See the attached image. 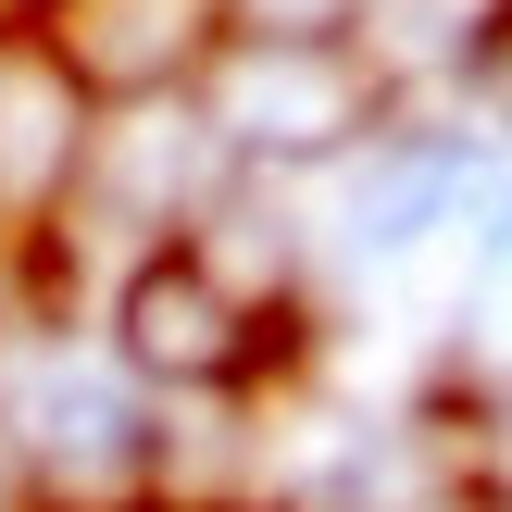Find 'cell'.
Instances as JSON below:
<instances>
[{
	"instance_id": "obj_1",
	"label": "cell",
	"mask_w": 512,
	"mask_h": 512,
	"mask_svg": "<svg viewBox=\"0 0 512 512\" xmlns=\"http://www.w3.org/2000/svg\"><path fill=\"white\" fill-rule=\"evenodd\" d=\"M388 100V75L350 38H213V88H200V125L213 150H250V163H313V150H350Z\"/></svg>"
},
{
	"instance_id": "obj_2",
	"label": "cell",
	"mask_w": 512,
	"mask_h": 512,
	"mask_svg": "<svg viewBox=\"0 0 512 512\" xmlns=\"http://www.w3.org/2000/svg\"><path fill=\"white\" fill-rule=\"evenodd\" d=\"M113 350L150 375V388H225L250 363V313L188 263V250H150L113 300Z\"/></svg>"
},
{
	"instance_id": "obj_3",
	"label": "cell",
	"mask_w": 512,
	"mask_h": 512,
	"mask_svg": "<svg viewBox=\"0 0 512 512\" xmlns=\"http://www.w3.org/2000/svg\"><path fill=\"white\" fill-rule=\"evenodd\" d=\"M213 0H63L50 13V63L75 88H113V100H150L213 50Z\"/></svg>"
},
{
	"instance_id": "obj_4",
	"label": "cell",
	"mask_w": 512,
	"mask_h": 512,
	"mask_svg": "<svg viewBox=\"0 0 512 512\" xmlns=\"http://www.w3.org/2000/svg\"><path fill=\"white\" fill-rule=\"evenodd\" d=\"M88 163V88L50 63V38H0V200H50Z\"/></svg>"
},
{
	"instance_id": "obj_5",
	"label": "cell",
	"mask_w": 512,
	"mask_h": 512,
	"mask_svg": "<svg viewBox=\"0 0 512 512\" xmlns=\"http://www.w3.org/2000/svg\"><path fill=\"white\" fill-rule=\"evenodd\" d=\"M450 200H463V138H388L350 213H363V250H413Z\"/></svg>"
},
{
	"instance_id": "obj_6",
	"label": "cell",
	"mask_w": 512,
	"mask_h": 512,
	"mask_svg": "<svg viewBox=\"0 0 512 512\" xmlns=\"http://www.w3.org/2000/svg\"><path fill=\"white\" fill-rule=\"evenodd\" d=\"M238 38H350V13L363 0H213Z\"/></svg>"
},
{
	"instance_id": "obj_7",
	"label": "cell",
	"mask_w": 512,
	"mask_h": 512,
	"mask_svg": "<svg viewBox=\"0 0 512 512\" xmlns=\"http://www.w3.org/2000/svg\"><path fill=\"white\" fill-rule=\"evenodd\" d=\"M463 88H475V113L512 125V0H488L475 13V38H463Z\"/></svg>"
},
{
	"instance_id": "obj_8",
	"label": "cell",
	"mask_w": 512,
	"mask_h": 512,
	"mask_svg": "<svg viewBox=\"0 0 512 512\" xmlns=\"http://www.w3.org/2000/svg\"><path fill=\"white\" fill-rule=\"evenodd\" d=\"M488 263H512V188H500V225H488Z\"/></svg>"
}]
</instances>
